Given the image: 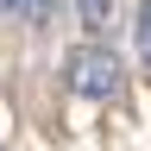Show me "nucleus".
I'll return each mask as SVG.
<instances>
[{
	"label": "nucleus",
	"mask_w": 151,
	"mask_h": 151,
	"mask_svg": "<svg viewBox=\"0 0 151 151\" xmlns=\"http://www.w3.org/2000/svg\"><path fill=\"white\" fill-rule=\"evenodd\" d=\"M13 6L25 13V19H44V13H50V0H13Z\"/></svg>",
	"instance_id": "nucleus-4"
},
{
	"label": "nucleus",
	"mask_w": 151,
	"mask_h": 151,
	"mask_svg": "<svg viewBox=\"0 0 151 151\" xmlns=\"http://www.w3.org/2000/svg\"><path fill=\"white\" fill-rule=\"evenodd\" d=\"M132 38H139V63L151 69V0L139 6V25H132Z\"/></svg>",
	"instance_id": "nucleus-3"
},
{
	"label": "nucleus",
	"mask_w": 151,
	"mask_h": 151,
	"mask_svg": "<svg viewBox=\"0 0 151 151\" xmlns=\"http://www.w3.org/2000/svg\"><path fill=\"white\" fill-rule=\"evenodd\" d=\"M63 82H69V94H82V101H113V94H120V57L101 50V44H82V50H69Z\"/></svg>",
	"instance_id": "nucleus-1"
},
{
	"label": "nucleus",
	"mask_w": 151,
	"mask_h": 151,
	"mask_svg": "<svg viewBox=\"0 0 151 151\" xmlns=\"http://www.w3.org/2000/svg\"><path fill=\"white\" fill-rule=\"evenodd\" d=\"M76 13H82V25H88V32H101L107 19H113V0H76Z\"/></svg>",
	"instance_id": "nucleus-2"
}]
</instances>
